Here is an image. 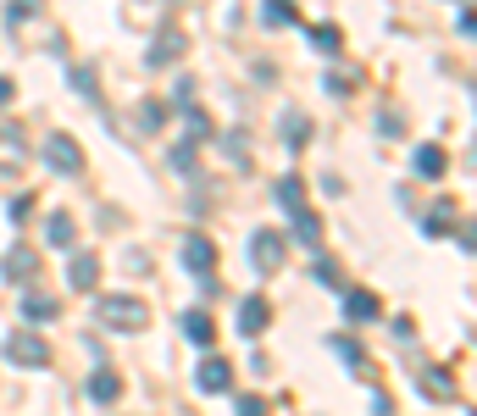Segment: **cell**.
<instances>
[{"label": "cell", "instance_id": "26", "mask_svg": "<svg viewBox=\"0 0 477 416\" xmlns=\"http://www.w3.org/2000/svg\"><path fill=\"white\" fill-rule=\"evenodd\" d=\"M283 139H289V144H305V139H311V122H305L300 112H289V117H283Z\"/></svg>", "mask_w": 477, "mask_h": 416}, {"label": "cell", "instance_id": "32", "mask_svg": "<svg viewBox=\"0 0 477 416\" xmlns=\"http://www.w3.org/2000/svg\"><path fill=\"white\" fill-rule=\"evenodd\" d=\"M39 12V0H6V23H28Z\"/></svg>", "mask_w": 477, "mask_h": 416}, {"label": "cell", "instance_id": "28", "mask_svg": "<svg viewBox=\"0 0 477 416\" xmlns=\"http://www.w3.org/2000/svg\"><path fill=\"white\" fill-rule=\"evenodd\" d=\"M227 156L234 166H250V134H227Z\"/></svg>", "mask_w": 477, "mask_h": 416}, {"label": "cell", "instance_id": "8", "mask_svg": "<svg viewBox=\"0 0 477 416\" xmlns=\"http://www.w3.org/2000/svg\"><path fill=\"white\" fill-rule=\"evenodd\" d=\"M0 273H6V283H34V278H39V250L12 244V256L0 261Z\"/></svg>", "mask_w": 477, "mask_h": 416}, {"label": "cell", "instance_id": "31", "mask_svg": "<svg viewBox=\"0 0 477 416\" xmlns=\"http://www.w3.org/2000/svg\"><path fill=\"white\" fill-rule=\"evenodd\" d=\"M183 122H189V139L200 144L205 134H212V122H205V112H195V106H183Z\"/></svg>", "mask_w": 477, "mask_h": 416}, {"label": "cell", "instance_id": "15", "mask_svg": "<svg viewBox=\"0 0 477 416\" xmlns=\"http://www.w3.org/2000/svg\"><path fill=\"white\" fill-rule=\"evenodd\" d=\"M411 166H417V178H444L450 156H444V144H417V156H411Z\"/></svg>", "mask_w": 477, "mask_h": 416}, {"label": "cell", "instance_id": "4", "mask_svg": "<svg viewBox=\"0 0 477 416\" xmlns=\"http://www.w3.org/2000/svg\"><path fill=\"white\" fill-rule=\"evenodd\" d=\"M283 250H289V239L278 234V227H256V234H250V266H256V273H278Z\"/></svg>", "mask_w": 477, "mask_h": 416}, {"label": "cell", "instance_id": "12", "mask_svg": "<svg viewBox=\"0 0 477 416\" xmlns=\"http://www.w3.org/2000/svg\"><path fill=\"white\" fill-rule=\"evenodd\" d=\"M227 383H234V361L205 356V361H200V372H195V389H200V394H222Z\"/></svg>", "mask_w": 477, "mask_h": 416}, {"label": "cell", "instance_id": "9", "mask_svg": "<svg viewBox=\"0 0 477 416\" xmlns=\"http://www.w3.org/2000/svg\"><path fill=\"white\" fill-rule=\"evenodd\" d=\"M67 283L78 289V295H89V289L100 283V256H95V250H73V261H67Z\"/></svg>", "mask_w": 477, "mask_h": 416}, {"label": "cell", "instance_id": "2", "mask_svg": "<svg viewBox=\"0 0 477 416\" xmlns=\"http://www.w3.org/2000/svg\"><path fill=\"white\" fill-rule=\"evenodd\" d=\"M0 356H6L12 366H50V344L39 339L34 327H17L6 344H0Z\"/></svg>", "mask_w": 477, "mask_h": 416}, {"label": "cell", "instance_id": "22", "mask_svg": "<svg viewBox=\"0 0 477 416\" xmlns=\"http://www.w3.org/2000/svg\"><path fill=\"white\" fill-rule=\"evenodd\" d=\"M433 205H439V212H433L422 227H427V234H450V227H455V200H433Z\"/></svg>", "mask_w": 477, "mask_h": 416}, {"label": "cell", "instance_id": "23", "mask_svg": "<svg viewBox=\"0 0 477 416\" xmlns=\"http://www.w3.org/2000/svg\"><path fill=\"white\" fill-rule=\"evenodd\" d=\"M161 122H167V106H161V100H144L139 106V134H156Z\"/></svg>", "mask_w": 477, "mask_h": 416}, {"label": "cell", "instance_id": "27", "mask_svg": "<svg viewBox=\"0 0 477 416\" xmlns=\"http://www.w3.org/2000/svg\"><path fill=\"white\" fill-rule=\"evenodd\" d=\"M234 411H239V416H273V405H266L261 394H239V400H234Z\"/></svg>", "mask_w": 477, "mask_h": 416}, {"label": "cell", "instance_id": "36", "mask_svg": "<svg viewBox=\"0 0 477 416\" xmlns=\"http://www.w3.org/2000/svg\"><path fill=\"white\" fill-rule=\"evenodd\" d=\"M389 411H394V400H389V394L378 389V394H372V416H389Z\"/></svg>", "mask_w": 477, "mask_h": 416}, {"label": "cell", "instance_id": "37", "mask_svg": "<svg viewBox=\"0 0 477 416\" xmlns=\"http://www.w3.org/2000/svg\"><path fill=\"white\" fill-rule=\"evenodd\" d=\"M0 106H12V78H0Z\"/></svg>", "mask_w": 477, "mask_h": 416}, {"label": "cell", "instance_id": "6", "mask_svg": "<svg viewBox=\"0 0 477 416\" xmlns=\"http://www.w3.org/2000/svg\"><path fill=\"white\" fill-rule=\"evenodd\" d=\"M28 166V134L17 122H0V173H23Z\"/></svg>", "mask_w": 477, "mask_h": 416}, {"label": "cell", "instance_id": "17", "mask_svg": "<svg viewBox=\"0 0 477 416\" xmlns=\"http://www.w3.org/2000/svg\"><path fill=\"white\" fill-rule=\"evenodd\" d=\"M422 389H427V400H455V378H450V366H427V372H422Z\"/></svg>", "mask_w": 477, "mask_h": 416}, {"label": "cell", "instance_id": "30", "mask_svg": "<svg viewBox=\"0 0 477 416\" xmlns=\"http://www.w3.org/2000/svg\"><path fill=\"white\" fill-rule=\"evenodd\" d=\"M378 134H383V139H400V134H405V117H400V112H378Z\"/></svg>", "mask_w": 477, "mask_h": 416}, {"label": "cell", "instance_id": "21", "mask_svg": "<svg viewBox=\"0 0 477 416\" xmlns=\"http://www.w3.org/2000/svg\"><path fill=\"white\" fill-rule=\"evenodd\" d=\"M261 17H266V28H289L295 23V0H266Z\"/></svg>", "mask_w": 477, "mask_h": 416}, {"label": "cell", "instance_id": "29", "mask_svg": "<svg viewBox=\"0 0 477 416\" xmlns=\"http://www.w3.org/2000/svg\"><path fill=\"white\" fill-rule=\"evenodd\" d=\"M334 350H339V356H344L350 366H366V356H361V344H356V339H344V333H334Z\"/></svg>", "mask_w": 477, "mask_h": 416}, {"label": "cell", "instance_id": "25", "mask_svg": "<svg viewBox=\"0 0 477 416\" xmlns=\"http://www.w3.org/2000/svg\"><path fill=\"white\" fill-rule=\"evenodd\" d=\"M311 273H317V283H327V289H344V273H339V261L317 256V266H311Z\"/></svg>", "mask_w": 477, "mask_h": 416}, {"label": "cell", "instance_id": "24", "mask_svg": "<svg viewBox=\"0 0 477 416\" xmlns=\"http://www.w3.org/2000/svg\"><path fill=\"white\" fill-rule=\"evenodd\" d=\"M311 45H317V50H327V56H334V50L344 45V39H339V28H334V23H317V28H311Z\"/></svg>", "mask_w": 477, "mask_h": 416}, {"label": "cell", "instance_id": "33", "mask_svg": "<svg viewBox=\"0 0 477 416\" xmlns=\"http://www.w3.org/2000/svg\"><path fill=\"white\" fill-rule=\"evenodd\" d=\"M195 150H200L195 139H183L178 150H173V166H178V173H195Z\"/></svg>", "mask_w": 477, "mask_h": 416}, {"label": "cell", "instance_id": "7", "mask_svg": "<svg viewBox=\"0 0 477 416\" xmlns=\"http://www.w3.org/2000/svg\"><path fill=\"white\" fill-rule=\"evenodd\" d=\"M183 266H189L195 278H212V266H217V244L205 239V234H189V239H183Z\"/></svg>", "mask_w": 477, "mask_h": 416}, {"label": "cell", "instance_id": "35", "mask_svg": "<svg viewBox=\"0 0 477 416\" xmlns=\"http://www.w3.org/2000/svg\"><path fill=\"white\" fill-rule=\"evenodd\" d=\"M73 83H78V89H84V95L95 100V78H89V67H73Z\"/></svg>", "mask_w": 477, "mask_h": 416}, {"label": "cell", "instance_id": "19", "mask_svg": "<svg viewBox=\"0 0 477 416\" xmlns=\"http://www.w3.org/2000/svg\"><path fill=\"white\" fill-rule=\"evenodd\" d=\"M45 239H50V244H73V239H78V222H73L67 212H50V217H45Z\"/></svg>", "mask_w": 477, "mask_h": 416}, {"label": "cell", "instance_id": "10", "mask_svg": "<svg viewBox=\"0 0 477 416\" xmlns=\"http://www.w3.org/2000/svg\"><path fill=\"white\" fill-rule=\"evenodd\" d=\"M266 322H273L266 295H244V300H239V333H244V339H256V333H266Z\"/></svg>", "mask_w": 477, "mask_h": 416}, {"label": "cell", "instance_id": "13", "mask_svg": "<svg viewBox=\"0 0 477 416\" xmlns=\"http://www.w3.org/2000/svg\"><path fill=\"white\" fill-rule=\"evenodd\" d=\"M89 400H95V405H117V400H122V378H117L112 366H95V378H89Z\"/></svg>", "mask_w": 477, "mask_h": 416}, {"label": "cell", "instance_id": "1", "mask_svg": "<svg viewBox=\"0 0 477 416\" xmlns=\"http://www.w3.org/2000/svg\"><path fill=\"white\" fill-rule=\"evenodd\" d=\"M95 317L112 333H144L150 327V305L139 295H95Z\"/></svg>", "mask_w": 477, "mask_h": 416}, {"label": "cell", "instance_id": "34", "mask_svg": "<svg viewBox=\"0 0 477 416\" xmlns=\"http://www.w3.org/2000/svg\"><path fill=\"white\" fill-rule=\"evenodd\" d=\"M28 212H34V195H17V200L6 205V217H12V222H23Z\"/></svg>", "mask_w": 477, "mask_h": 416}, {"label": "cell", "instance_id": "16", "mask_svg": "<svg viewBox=\"0 0 477 416\" xmlns=\"http://www.w3.org/2000/svg\"><path fill=\"white\" fill-rule=\"evenodd\" d=\"M278 205H283L289 217L305 212V183H300V173H283V178H278Z\"/></svg>", "mask_w": 477, "mask_h": 416}, {"label": "cell", "instance_id": "11", "mask_svg": "<svg viewBox=\"0 0 477 416\" xmlns=\"http://www.w3.org/2000/svg\"><path fill=\"white\" fill-rule=\"evenodd\" d=\"M344 295V317L350 322H378L383 317V300L372 295V289H339Z\"/></svg>", "mask_w": 477, "mask_h": 416}, {"label": "cell", "instance_id": "3", "mask_svg": "<svg viewBox=\"0 0 477 416\" xmlns=\"http://www.w3.org/2000/svg\"><path fill=\"white\" fill-rule=\"evenodd\" d=\"M45 161H50V173L78 178V173H84V144H78L73 134H50L45 139Z\"/></svg>", "mask_w": 477, "mask_h": 416}, {"label": "cell", "instance_id": "5", "mask_svg": "<svg viewBox=\"0 0 477 416\" xmlns=\"http://www.w3.org/2000/svg\"><path fill=\"white\" fill-rule=\"evenodd\" d=\"M178 56H189V34L183 28H156V39H150V50H144V67H173Z\"/></svg>", "mask_w": 477, "mask_h": 416}, {"label": "cell", "instance_id": "14", "mask_svg": "<svg viewBox=\"0 0 477 416\" xmlns=\"http://www.w3.org/2000/svg\"><path fill=\"white\" fill-rule=\"evenodd\" d=\"M183 339L200 344V350H212L217 344V322L205 317V311H183Z\"/></svg>", "mask_w": 477, "mask_h": 416}, {"label": "cell", "instance_id": "20", "mask_svg": "<svg viewBox=\"0 0 477 416\" xmlns=\"http://www.w3.org/2000/svg\"><path fill=\"white\" fill-rule=\"evenodd\" d=\"M295 234H300V244H311V250H322V222L311 217V205H305V212H295Z\"/></svg>", "mask_w": 477, "mask_h": 416}, {"label": "cell", "instance_id": "18", "mask_svg": "<svg viewBox=\"0 0 477 416\" xmlns=\"http://www.w3.org/2000/svg\"><path fill=\"white\" fill-rule=\"evenodd\" d=\"M23 317H28V322H56V317H61V300H50V295H23Z\"/></svg>", "mask_w": 477, "mask_h": 416}]
</instances>
